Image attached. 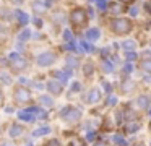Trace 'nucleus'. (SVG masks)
Listing matches in <instances>:
<instances>
[{"label":"nucleus","mask_w":151,"mask_h":146,"mask_svg":"<svg viewBox=\"0 0 151 146\" xmlns=\"http://www.w3.org/2000/svg\"><path fill=\"white\" fill-rule=\"evenodd\" d=\"M81 47L85 49V50H88V52H91V50H93V45H89L88 42H81Z\"/></svg>","instance_id":"26"},{"label":"nucleus","mask_w":151,"mask_h":146,"mask_svg":"<svg viewBox=\"0 0 151 146\" xmlns=\"http://www.w3.org/2000/svg\"><path fill=\"white\" fill-rule=\"evenodd\" d=\"M46 146H60V143L57 141V140H49V141H47V145Z\"/></svg>","instance_id":"27"},{"label":"nucleus","mask_w":151,"mask_h":146,"mask_svg":"<svg viewBox=\"0 0 151 146\" xmlns=\"http://www.w3.org/2000/svg\"><path fill=\"white\" fill-rule=\"evenodd\" d=\"M122 89L124 91H132L133 89V83H132V81H125V83L122 84Z\"/></svg>","instance_id":"22"},{"label":"nucleus","mask_w":151,"mask_h":146,"mask_svg":"<svg viewBox=\"0 0 151 146\" xmlns=\"http://www.w3.org/2000/svg\"><path fill=\"white\" fill-rule=\"evenodd\" d=\"M101 65H102V68H104V71H107V73H111L112 68H114V67H112V63H109L107 60H102Z\"/></svg>","instance_id":"19"},{"label":"nucleus","mask_w":151,"mask_h":146,"mask_svg":"<svg viewBox=\"0 0 151 146\" xmlns=\"http://www.w3.org/2000/svg\"><path fill=\"white\" fill-rule=\"evenodd\" d=\"M122 3H130V2H133V0H120Z\"/></svg>","instance_id":"36"},{"label":"nucleus","mask_w":151,"mask_h":146,"mask_svg":"<svg viewBox=\"0 0 151 146\" xmlns=\"http://www.w3.org/2000/svg\"><path fill=\"white\" fill-rule=\"evenodd\" d=\"M28 36H29V31H24V32H21V36H20V41H24V39H28Z\"/></svg>","instance_id":"29"},{"label":"nucleus","mask_w":151,"mask_h":146,"mask_svg":"<svg viewBox=\"0 0 151 146\" xmlns=\"http://www.w3.org/2000/svg\"><path fill=\"white\" fill-rule=\"evenodd\" d=\"M41 102H42V104H46V106H52V101H50V99H47V97H41Z\"/></svg>","instance_id":"28"},{"label":"nucleus","mask_w":151,"mask_h":146,"mask_svg":"<svg viewBox=\"0 0 151 146\" xmlns=\"http://www.w3.org/2000/svg\"><path fill=\"white\" fill-rule=\"evenodd\" d=\"M124 71H125V73H130V71H132V65H125Z\"/></svg>","instance_id":"30"},{"label":"nucleus","mask_w":151,"mask_h":146,"mask_svg":"<svg viewBox=\"0 0 151 146\" xmlns=\"http://www.w3.org/2000/svg\"><path fill=\"white\" fill-rule=\"evenodd\" d=\"M33 8H34V12H36V13H44L46 6H44L41 2H33Z\"/></svg>","instance_id":"15"},{"label":"nucleus","mask_w":151,"mask_h":146,"mask_svg":"<svg viewBox=\"0 0 151 146\" xmlns=\"http://www.w3.org/2000/svg\"><path fill=\"white\" fill-rule=\"evenodd\" d=\"M8 65H10V68L13 71H21L26 68V60L17 54H12L10 58H8Z\"/></svg>","instance_id":"4"},{"label":"nucleus","mask_w":151,"mask_h":146,"mask_svg":"<svg viewBox=\"0 0 151 146\" xmlns=\"http://www.w3.org/2000/svg\"><path fill=\"white\" fill-rule=\"evenodd\" d=\"M109 8H111V12H112V13H122V10H124L120 5H115V3L109 5Z\"/></svg>","instance_id":"21"},{"label":"nucleus","mask_w":151,"mask_h":146,"mask_svg":"<svg viewBox=\"0 0 151 146\" xmlns=\"http://www.w3.org/2000/svg\"><path fill=\"white\" fill-rule=\"evenodd\" d=\"M0 102H2V93H0Z\"/></svg>","instance_id":"38"},{"label":"nucleus","mask_w":151,"mask_h":146,"mask_svg":"<svg viewBox=\"0 0 151 146\" xmlns=\"http://www.w3.org/2000/svg\"><path fill=\"white\" fill-rule=\"evenodd\" d=\"M99 99H101V93H99V89H91V91H89V94H88V102L94 104V102H98Z\"/></svg>","instance_id":"9"},{"label":"nucleus","mask_w":151,"mask_h":146,"mask_svg":"<svg viewBox=\"0 0 151 146\" xmlns=\"http://www.w3.org/2000/svg\"><path fill=\"white\" fill-rule=\"evenodd\" d=\"M94 146H104V145H102V143H96Z\"/></svg>","instance_id":"37"},{"label":"nucleus","mask_w":151,"mask_h":146,"mask_svg":"<svg viewBox=\"0 0 151 146\" xmlns=\"http://www.w3.org/2000/svg\"><path fill=\"white\" fill-rule=\"evenodd\" d=\"M99 36H101L99 29H89V31L86 32V37H88L89 41H96V39H99Z\"/></svg>","instance_id":"12"},{"label":"nucleus","mask_w":151,"mask_h":146,"mask_svg":"<svg viewBox=\"0 0 151 146\" xmlns=\"http://www.w3.org/2000/svg\"><path fill=\"white\" fill-rule=\"evenodd\" d=\"M140 67L143 68V70H146V71H150V73H151V58H150V60H143L140 63Z\"/></svg>","instance_id":"17"},{"label":"nucleus","mask_w":151,"mask_h":146,"mask_svg":"<svg viewBox=\"0 0 151 146\" xmlns=\"http://www.w3.org/2000/svg\"><path fill=\"white\" fill-rule=\"evenodd\" d=\"M150 114H151V109H150Z\"/></svg>","instance_id":"39"},{"label":"nucleus","mask_w":151,"mask_h":146,"mask_svg":"<svg viewBox=\"0 0 151 146\" xmlns=\"http://www.w3.org/2000/svg\"><path fill=\"white\" fill-rule=\"evenodd\" d=\"M47 88H49V91L52 94H60L62 89H63L60 81H49V83H47Z\"/></svg>","instance_id":"7"},{"label":"nucleus","mask_w":151,"mask_h":146,"mask_svg":"<svg viewBox=\"0 0 151 146\" xmlns=\"http://www.w3.org/2000/svg\"><path fill=\"white\" fill-rule=\"evenodd\" d=\"M138 127H140V122L138 120H132L130 123H127V127H125V132H135V130H138Z\"/></svg>","instance_id":"13"},{"label":"nucleus","mask_w":151,"mask_h":146,"mask_svg":"<svg viewBox=\"0 0 151 146\" xmlns=\"http://www.w3.org/2000/svg\"><path fill=\"white\" fill-rule=\"evenodd\" d=\"M86 75H91V71H93V67H91V65H86Z\"/></svg>","instance_id":"31"},{"label":"nucleus","mask_w":151,"mask_h":146,"mask_svg":"<svg viewBox=\"0 0 151 146\" xmlns=\"http://www.w3.org/2000/svg\"><path fill=\"white\" fill-rule=\"evenodd\" d=\"M17 16L20 18V23H21V24H26V23H28V15H24L23 12H18Z\"/></svg>","instance_id":"18"},{"label":"nucleus","mask_w":151,"mask_h":146,"mask_svg":"<svg viewBox=\"0 0 151 146\" xmlns=\"http://www.w3.org/2000/svg\"><path fill=\"white\" fill-rule=\"evenodd\" d=\"M137 12H138V8H137V6H133V8L130 10V13H132V15H137Z\"/></svg>","instance_id":"33"},{"label":"nucleus","mask_w":151,"mask_h":146,"mask_svg":"<svg viewBox=\"0 0 151 146\" xmlns=\"http://www.w3.org/2000/svg\"><path fill=\"white\" fill-rule=\"evenodd\" d=\"M137 104L141 107V109H146V107L150 106V96H146V94L140 96V97H138V101H137Z\"/></svg>","instance_id":"11"},{"label":"nucleus","mask_w":151,"mask_h":146,"mask_svg":"<svg viewBox=\"0 0 151 146\" xmlns=\"http://www.w3.org/2000/svg\"><path fill=\"white\" fill-rule=\"evenodd\" d=\"M54 60H55V55H54L52 52H44V54H41L39 57H37V63H39L41 67H49V65L54 63Z\"/></svg>","instance_id":"6"},{"label":"nucleus","mask_w":151,"mask_h":146,"mask_svg":"<svg viewBox=\"0 0 151 146\" xmlns=\"http://www.w3.org/2000/svg\"><path fill=\"white\" fill-rule=\"evenodd\" d=\"M44 133H49V128H47V127H46V128H39V130H36V132H34L33 135H34V136H41V135H44Z\"/></svg>","instance_id":"23"},{"label":"nucleus","mask_w":151,"mask_h":146,"mask_svg":"<svg viewBox=\"0 0 151 146\" xmlns=\"http://www.w3.org/2000/svg\"><path fill=\"white\" fill-rule=\"evenodd\" d=\"M112 31L119 36H124V34H128L132 31V21L127 18H117L114 19L112 23Z\"/></svg>","instance_id":"1"},{"label":"nucleus","mask_w":151,"mask_h":146,"mask_svg":"<svg viewBox=\"0 0 151 146\" xmlns=\"http://www.w3.org/2000/svg\"><path fill=\"white\" fill-rule=\"evenodd\" d=\"M127 58H130V60H133V58H137V55H135L133 52H130V54L127 55Z\"/></svg>","instance_id":"32"},{"label":"nucleus","mask_w":151,"mask_h":146,"mask_svg":"<svg viewBox=\"0 0 151 146\" xmlns=\"http://www.w3.org/2000/svg\"><path fill=\"white\" fill-rule=\"evenodd\" d=\"M80 117H81V112H80L78 109H75V107H65V109L62 110V119L68 123L78 122Z\"/></svg>","instance_id":"3"},{"label":"nucleus","mask_w":151,"mask_h":146,"mask_svg":"<svg viewBox=\"0 0 151 146\" xmlns=\"http://www.w3.org/2000/svg\"><path fill=\"white\" fill-rule=\"evenodd\" d=\"M133 47H135L133 42H124V49H125V50H132Z\"/></svg>","instance_id":"25"},{"label":"nucleus","mask_w":151,"mask_h":146,"mask_svg":"<svg viewBox=\"0 0 151 146\" xmlns=\"http://www.w3.org/2000/svg\"><path fill=\"white\" fill-rule=\"evenodd\" d=\"M65 39H67V41H68V39H70V41H72V34H70V32H68V31H67V32H65Z\"/></svg>","instance_id":"34"},{"label":"nucleus","mask_w":151,"mask_h":146,"mask_svg":"<svg viewBox=\"0 0 151 146\" xmlns=\"http://www.w3.org/2000/svg\"><path fill=\"white\" fill-rule=\"evenodd\" d=\"M15 99L18 101V102H28V101L31 99V93L29 89H26V88L20 86L15 89Z\"/></svg>","instance_id":"5"},{"label":"nucleus","mask_w":151,"mask_h":146,"mask_svg":"<svg viewBox=\"0 0 151 146\" xmlns=\"http://www.w3.org/2000/svg\"><path fill=\"white\" fill-rule=\"evenodd\" d=\"M70 75H72V71H70V70H67V71H54V76L59 78V80L62 81V83H63V81L68 80Z\"/></svg>","instance_id":"10"},{"label":"nucleus","mask_w":151,"mask_h":146,"mask_svg":"<svg viewBox=\"0 0 151 146\" xmlns=\"http://www.w3.org/2000/svg\"><path fill=\"white\" fill-rule=\"evenodd\" d=\"M93 138H94V133H93V132L88 133V140H93Z\"/></svg>","instance_id":"35"},{"label":"nucleus","mask_w":151,"mask_h":146,"mask_svg":"<svg viewBox=\"0 0 151 146\" xmlns=\"http://www.w3.org/2000/svg\"><path fill=\"white\" fill-rule=\"evenodd\" d=\"M112 140H114V143L117 146H127V141H125L120 135H114V138H112Z\"/></svg>","instance_id":"16"},{"label":"nucleus","mask_w":151,"mask_h":146,"mask_svg":"<svg viewBox=\"0 0 151 146\" xmlns=\"http://www.w3.org/2000/svg\"><path fill=\"white\" fill-rule=\"evenodd\" d=\"M70 146H86V145H85V141H83V140H80V138H73L72 141H70Z\"/></svg>","instance_id":"20"},{"label":"nucleus","mask_w":151,"mask_h":146,"mask_svg":"<svg viewBox=\"0 0 151 146\" xmlns=\"http://www.w3.org/2000/svg\"><path fill=\"white\" fill-rule=\"evenodd\" d=\"M18 117L21 120H26V122H34V119H36V115H34V112L31 109H28V112H24V110L18 112Z\"/></svg>","instance_id":"8"},{"label":"nucleus","mask_w":151,"mask_h":146,"mask_svg":"<svg viewBox=\"0 0 151 146\" xmlns=\"http://www.w3.org/2000/svg\"><path fill=\"white\" fill-rule=\"evenodd\" d=\"M150 3H151V2H150Z\"/></svg>","instance_id":"41"},{"label":"nucleus","mask_w":151,"mask_h":146,"mask_svg":"<svg viewBox=\"0 0 151 146\" xmlns=\"http://www.w3.org/2000/svg\"><path fill=\"white\" fill-rule=\"evenodd\" d=\"M70 21H72V24L75 26V28H81V26H85L86 21H88V13L83 8H75L70 13Z\"/></svg>","instance_id":"2"},{"label":"nucleus","mask_w":151,"mask_h":146,"mask_svg":"<svg viewBox=\"0 0 151 146\" xmlns=\"http://www.w3.org/2000/svg\"><path fill=\"white\" fill-rule=\"evenodd\" d=\"M96 3H98V6H99L101 10L107 6V0H96Z\"/></svg>","instance_id":"24"},{"label":"nucleus","mask_w":151,"mask_h":146,"mask_svg":"<svg viewBox=\"0 0 151 146\" xmlns=\"http://www.w3.org/2000/svg\"><path fill=\"white\" fill-rule=\"evenodd\" d=\"M21 133H23V128H21V127H18V125H13L10 128V135L12 136H20Z\"/></svg>","instance_id":"14"},{"label":"nucleus","mask_w":151,"mask_h":146,"mask_svg":"<svg viewBox=\"0 0 151 146\" xmlns=\"http://www.w3.org/2000/svg\"><path fill=\"white\" fill-rule=\"evenodd\" d=\"M150 128H151V125H150Z\"/></svg>","instance_id":"40"}]
</instances>
